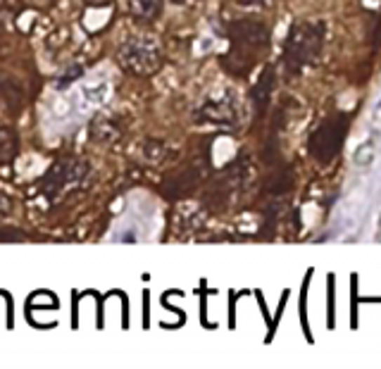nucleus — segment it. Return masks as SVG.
Instances as JSON below:
<instances>
[{
    "instance_id": "7",
    "label": "nucleus",
    "mask_w": 381,
    "mask_h": 369,
    "mask_svg": "<svg viewBox=\"0 0 381 369\" xmlns=\"http://www.w3.org/2000/svg\"><path fill=\"white\" fill-rule=\"evenodd\" d=\"M272 86H274V79H272V69H265V74L260 76L255 90H253V100H255V107H258L260 114L267 110V105H269Z\"/></svg>"
},
{
    "instance_id": "10",
    "label": "nucleus",
    "mask_w": 381,
    "mask_h": 369,
    "mask_svg": "<svg viewBox=\"0 0 381 369\" xmlns=\"http://www.w3.org/2000/svg\"><path fill=\"white\" fill-rule=\"evenodd\" d=\"M241 5H260V3H265V0H239Z\"/></svg>"
},
{
    "instance_id": "6",
    "label": "nucleus",
    "mask_w": 381,
    "mask_h": 369,
    "mask_svg": "<svg viewBox=\"0 0 381 369\" xmlns=\"http://www.w3.org/2000/svg\"><path fill=\"white\" fill-rule=\"evenodd\" d=\"M198 122L215 126H236L239 124V107L234 98H213L198 110Z\"/></svg>"
},
{
    "instance_id": "11",
    "label": "nucleus",
    "mask_w": 381,
    "mask_h": 369,
    "mask_svg": "<svg viewBox=\"0 0 381 369\" xmlns=\"http://www.w3.org/2000/svg\"><path fill=\"white\" fill-rule=\"evenodd\" d=\"M172 3H177V5H189V3H196V0H172Z\"/></svg>"
},
{
    "instance_id": "2",
    "label": "nucleus",
    "mask_w": 381,
    "mask_h": 369,
    "mask_svg": "<svg viewBox=\"0 0 381 369\" xmlns=\"http://www.w3.org/2000/svg\"><path fill=\"white\" fill-rule=\"evenodd\" d=\"M324 48L322 22H298L291 27L283 46V67L288 76H298L305 67L319 60Z\"/></svg>"
},
{
    "instance_id": "4",
    "label": "nucleus",
    "mask_w": 381,
    "mask_h": 369,
    "mask_svg": "<svg viewBox=\"0 0 381 369\" xmlns=\"http://www.w3.org/2000/svg\"><path fill=\"white\" fill-rule=\"evenodd\" d=\"M119 65L124 72L136 76H150L160 69L162 55L150 39H131L119 48Z\"/></svg>"
},
{
    "instance_id": "1",
    "label": "nucleus",
    "mask_w": 381,
    "mask_h": 369,
    "mask_svg": "<svg viewBox=\"0 0 381 369\" xmlns=\"http://www.w3.org/2000/svg\"><path fill=\"white\" fill-rule=\"evenodd\" d=\"M229 41H232V51L227 53V67L236 74H246L267 51L269 29L258 20H239L229 27Z\"/></svg>"
},
{
    "instance_id": "3",
    "label": "nucleus",
    "mask_w": 381,
    "mask_h": 369,
    "mask_svg": "<svg viewBox=\"0 0 381 369\" xmlns=\"http://www.w3.org/2000/svg\"><path fill=\"white\" fill-rule=\"evenodd\" d=\"M348 117L346 114H331L326 117L310 136V155L322 165H329L341 153V146L346 141Z\"/></svg>"
},
{
    "instance_id": "8",
    "label": "nucleus",
    "mask_w": 381,
    "mask_h": 369,
    "mask_svg": "<svg viewBox=\"0 0 381 369\" xmlns=\"http://www.w3.org/2000/svg\"><path fill=\"white\" fill-rule=\"evenodd\" d=\"M131 12L141 20H155L162 10V0H129Z\"/></svg>"
},
{
    "instance_id": "9",
    "label": "nucleus",
    "mask_w": 381,
    "mask_h": 369,
    "mask_svg": "<svg viewBox=\"0 0 381 369\" xmlns=\"http://www.w3.org/2000/svg\"><path fill=\"white\" fill-rule=\"evenodd\" d=\"M17 150V138L12 131H0V162H8L15 157Z\"/></svg>"
},
{
    "instance_id": "12",
    "label": "nucleus",
    "mask_w": 381,
    "mask_h": 369,
    "mask_svg": "<svg viewBox=\"0 0 381 369\" xmlns=\"http://www.w3.org/2000/svg\"><path fill=\"white\" fill-rule=\"evenodd\" d=\"M377 39H379V43H381V17H379V24H377Z\"/></svg>"
},
{
    "instance_id": "5",
    "label": "nucleus",
    "mask_w": 381,
    "mask_h": 369,
    "mask_svg": "<svg viewBox=\"0 0 381 369\" xmlns=\"http://www.w3.org/2000/svg\"><path fill=\"white\" fill-rule=\"evenodd\" d=\"M81 172H86V167L81 162H60L48 172V177L44 179V191L48 198H58L60 193L67 191V186L79 184V179L83 177Z\"/></svg>"
}]
</instances>
